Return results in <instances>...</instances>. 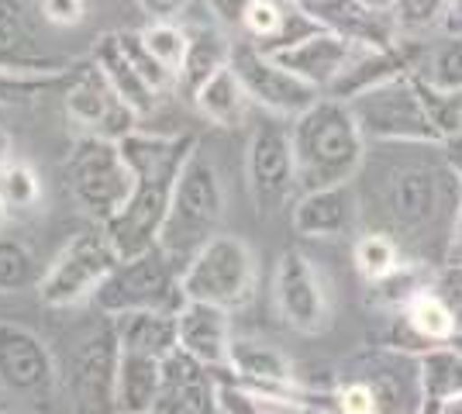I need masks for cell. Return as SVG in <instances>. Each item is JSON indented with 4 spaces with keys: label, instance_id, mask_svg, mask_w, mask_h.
<instances>
[{
    "label": "cell",
    "instance_id": "15",
    "mask_svg": "<svg viewBox=\"0 0 462 414\" xmlns=\"http://www.w3.org/2000/svg\"><path fill=\"white\" fill-rule=\"evenodd\" d=\"M155 414H231L221 400L217 370L176 349L162 363V391L155 400Z\"/></svg>",
    "mask_w": 462,
    "mask_h": 414
},
{
    "label": "cell",
    "instance_id": "25",
    "mask_svg": "<svg viewBox=\"0 0 462 414\" xmlns=\"http://www.w3.org/2000/svg\"><path fill=\"white\" fill-rule=\"evenodd\" d=\"M90 60L94 66L107 77V83L115 87V94L132 111H135L138 118H145V115H152L155 111V94L152 87H149V79L142 77L135 69V62L128 60V52L121 49V39H117V32H107V35H100L94 45V52H90Z\"/></svg>",
    "mask_w": 462,
    "mask_h": 414
},
{
    "label": "cell",
    "instance_id": "33",
    "mask_svg": "<svg viewBox=\"0 0 462 414\" xmlns=\"http://www.w3.org/2000/svg\"><path fill=\"white\" fill-rule=\"evenodd\" d=\"M138 32H142L145 49H149L155 60L173 73L176 83H180V69H183V62H187V49H190L187 24H180V21H149V24H145V28H138Z\"/></svg>",
    "mask_w": 462,
    "mask_h": 414
},
{
    "label": "cell",
    "instance_id": "20",
    "mask_svg": "<svg viewBox=\"0 0 462 414\" xmlns=\"http://www.w3.org/2000/svg\"><path fill=\"white\" fill-rule=\"evenodd\" d=\"M176 328H180V349L193 359H200L204 366H211L217 373H225L231 349V311L204 300H183V308L176 311Z\"/></svg>",
    "mask_w": 462,
    "mask_h": 414
},
{
    "label": "cell",
    "instance_id": "8",
    "mask_svg": "<svg viewBox=\"0 0 462 414\" xmlns=\"http://www.w3.org/2000/svg\"><path fill=\"white\" fill-rule=\"evenodd\" d=\"M180 287L187 300L217 304L225 311L245 308L255 294V256L249 242L238 235H214L200 253L183 266Z\"/></svg>",
    "mask_w": 462,
    "mask_h": 414
},
{
    "label": "cell",
    "instance_id": "52",
    "mask_svg": "<svg viewBox=\"0 0 462 414\" xmlns=\"http://www.w3.org/2000/svg\"><path fill=\"white\" fill-rule=\"evenodd\" d=\"M448 345H452V349H456V353L462 355V328L456 332V336H452V342H448Z\"/></svg>",
    "mask_w": 462,
    "mask_h": 414
},
{
    "label": "cell",
    "instance_id": "56",
    "mask_svg": "<svg viewBox=\"0 0 462 414\" xmlns=\"http://www.w3.org/2000/svg\"><path fill=\"white\" fill-rule=\"evenodd\" d=\"M424 414H431V411H424Z\"/></svg>",
    "mask_w": 462,
    "mask_h": 414
},
{
    "label": "cell",
    "instance_id": "9",
    "mask_svg": "<svg viewBox=\"0 0 462 414\" xmlns=\"http://www.w3.org/2000/svg\"><path fill=\"white\" fill-rule=\"evenodd\" d=\"M115 266L117 253L107 232L100 225L83 228L59 249L52 266L39 280V300L45 308H77L83 300H94L97 287Z\"/></svg>",
    "mask_w": 462,
    "mask_h": 414
},
{
    "label": "cell",
    "instance_id": "55",
    "mask_svg": "<svg viewBox=\"0 0 462 414\" xmlns=\"http://www.w3.org/2000/svg\"><path fill=\"white\" fill-rule=\"evenodd\" d=\"M0 115H4V107H0Z\"/></svg>",
    "mask_w": 462,
    "mask_h": 414
},
{
    "label": "cell",
    "instance_id": "4",
    "mask_svg": "<svg viewBox=\"0 0 462 414\" xmlns=\"http://www.w3.org/2000/svg\"><path fill=\"white\" fill-rule=\"evenodd\" d=\"M221 221H225L221 173L200 149H193V156L180 170V179L173 187V200H170V211L159 232V249L183 273L193 253H200L214 235H221Z\"/></svg>",
    "mask_w": 462,
    "mask_h": 414
},
{
    "label": "cell",
    "instance_id": "32",
    "mask_svg": "<svg viewBox=\"0 0 462 414\" xmlns=\"http://www.w3.org/2000/svg\"><path fill=\"white\" fill-rule=\"evenodd\" d=\"M77 66H73V69H77ZM73 69H62V73H32V69L0 66V107L7 111V107H14V104H32V100L52 94V90H66Z\"/></svg>",
    "mask_w": 462,
    "mask_h": 414
},
{
    "label": "cell",
    "instance_id": "29",
    "mask_svg": "<svg viewBox=\"0 0 462 414\" xmlns=\"http://www.w3.org/2000/svg\"><path fill=\"white\" fill-rule=\"evenodd\" d=\"M193 107L204 115V118L217 124V128H238L245 121V111H249V94L242 87L238 73L231 69V62L225 69H217L190 100Z\"/></svg>",
    "mask_w": 462,
    "mask_h": 414
},
{
    "label": "cell",
    "instance_id": "11",
    "mask_svg": "<svg viewBox=\"0 0 462 414\" xmlns=\"http://www.w3.org/2000/svg\"><path fill=\"white\" fill-rule=\"evenodd\" d=\"M231 69L238 73L245 94L255 107H263L273 118L293 121L308 111L314 100L321 97V90H314L310 83L290 73L283 62L255 49L249 39L235 41V52H231Z\"/></svg>",
    "mask_w": 462,
    "mask_h": 414
},
{
    "label": "cell",
    "instance_id": "49",
    "mask_svg": "<svg viewBox=\"0 0 462 414\" xmlns=\"http://www.w3.org/2000/svg\"><path fill=\"white\" fill-rule=\"evenodd\" d=\"M431 414H462V397H452V400H445L442 408H435Z\"/></svg>",
    "mask_w": 462,
    "mask_h": 414
},
{
    "label": "cell",
    "instance_id": "12",
    "mask_svg": "<svg viewBox=\"0 0 462 414\" xmlns=\"http://www.w3.org/2000/svg\"><path fill=\"white\" fill-rule=\"evenodd\" d=\"M273 300L280 317L300 336H321L331 325V290H328L325 273L314 259L297 249L283 253L276 262Z\"/></svg>",
    "mask_w": 462,
    "mask_h": 414
},
{
    "label": "cell",
    "instance_id": "5",
    "mask_svg": "<svg viewBox=\"0 0 462 414\" xmlns=\"http://www.w3.org/2000/svg\"><path fill=\"white\" fill-rule=\"evenodd\" d=\"M66 179L77 204L97 225L115 221L135 190V173L117 138L79 135L66 156Z\"/></svg>",
    "mask_w": 462,
    "mask_h": 414
},
{
    "label": "cell",
    "instance_id": "50",
    "mask_svg": "<svg viewBox=\"0 0 462 414\" xmlns=\"http://www.w3.org/2000/svg\"><path fill=\"white\" fill-rule=\"evenodd\" d=\"M366 7H373V11H380V14H390L393 11V0H363Z\"/></svg>",
    "mask_w": 462,
    "mask_h": 414
},
{
    "label": "cell",
    "instance_id": "13",
    "mask_svg": "<svg viewBox=\"0 0 462 414\" xmlns=\"http://www.w3.org/2000/svg\"><path fill=\"white\" fill-rule=\"evenodd\" d=\"M62 107L66 118L77 124L83 135L125 138L135 132L138 115L115 94L107 77L94 66V60L79 62L73 77L62 90Z\"/></svg>",
    "mask_w": 462,
    "mask_h": 414
},
{
    "label": "cell",
    "instance_id": "2",
    "mask_svg": "<svg viewBox=\"0 0 462 414\" xmlns=\"http://www.w3.org/2000/svg\"><path fill=\"white\" fill-rule=\"evenodd\" d=\"M462 177L452 170V162H401L390 170L383 187L386 232L401 242L407 256L442 266L452 221L459 211Z\"/></svg>",
    "mask_w": 462,
    "mask_h": 414
},
{
    "label": "cell",
    "instance_id": "34",
    "mask_svg": "<svg viewBox=\"0 0 462 414\" xmlns=\"http://www.w3.org/2000/svg\"><path fill=\"white\" fill-rule=\"evenodd\" d=\"M421 79H428L431 87L439 90H452V94H462V32H452L448 39H442L428 60L418 62L414 69Z\"/></svg>",
    "mask_w": 462,
    "mask_h": 414
},
{
    "label": "cell",
    "instance_id": "28",
    "mask_svg": "<svg viewBox=\"0 0 462 414\" xmlns=\"http://www.w3.org/2000/svg\"><path fill=\"white\" fill-rule=\"evenodd\" d=\"M0 66L32 69V73H62V69H73L77 62L42 56L28 24L21 18V7L14 0H0Z\"/></svg>",
    "mask_w": 462,
    "mask_h": 414
},
{
    "label": "cell",
    "instance_id": "1",
    "mask_svg": "<svg viewBox=\"0 0 462 414\" xmlns=\"http://www.w3.org/2000/svg\"><path fill=\"white\" fill-rule=\"evenodd\" d=\"M117 142L135 173V190L125 204V211L100 228L111 238L117 259H132L159 245L173 187L180 179V170L197 149V135H152V132L135 128Z\"/></svg>",
    "mask_w": 462,
    "mask_h": 414
},
{
    "label": "cell",
    "instance_id": "57",
    "mask_svg": "<svg viewBox=\"0 0 462 414\" xmlns=\"http://www.w3.org/2000/svg\"><path fill=\"white\" fill-rule=\"evenodd\" d=\"M152 414H155V411H152Z\"/></svg>",
    "mask_w": 462,
    "mask_h": 414
},
{
    "label": "cell",
    "instance_id": "3",
    "mask_svg": "<svg viewBox=\"0 0 462 414\" xmlns=\"http://www.w3.org/2000/svg\"><path fill=\"white\" fill-rule=\"evenodd\" d=\"M293 159H297V190H321L352 183L366 162V132L356 118L352 104L321 97L300 118L290 121Z\"/></svg>",
    "mask_w": 462,
    "mask_h": 414
},
{
    "label": "cell",
    "instance_id": "54",
    "mask_svg": "<svg viewBox=\"0 0 462 414\" xmlns=\"http://www.w3.org/2000/svg\"><path fill=\"white\" fill-rule=\"evenodd\" d=\"M77 414H87V411H79V408H77Z\"/></svg>",
    "mask_w": 462,
    "mask_h": 414
},
{
    "label": "cell",
    "instance_id": "22",
    "mask_svg": "<svg viewBox=\"0 0 462 414\" xmlns=\"http://www.w3.org/2000/svg\"><path fill=\"white\" fill-rule=\"evenodd\" d=\"M401 73H414V56L404 41L386 45V49H373V45H359L356 56L348 60V66L342 69V77L331 83L325 97L335 100H356L359 94H366L373 87H380L386 79L401 77Z\"/></svg>",
    "mask_w": 462,
    "mask_h": 414
},
{
    "label": "cell",
    "instance_id": "41",
    "mask_svg": "<svg viewBox=\"0 0 462 414\" xmlns=\"http://www.w3.org/2000/svg\"><path fill=\"white\" fill-rule=\"evenodd\" d=\"M39 11L56 28H77L87 18V0H39Z\"/></svg>",
    "mask_w": 462,
    "mask_h": 414
},
{
    "label": "cell",
    "instance_id": "6",
    "mask_svg": "<svg viewBox=\"0 0 462 414\" xmlns=\"http://www.w3.org/2000/svg\"><path fill=\"white\" fill-rule=\"evenodd\" d=\"M94 300L107 317H117L132 311H180L187 297L180 287V266L155 245L142 256L117 259Z\"/></svg>",
    "mask_w": 462,
    "mask_h": 414
},
{
    "label": "cell",
    "instance_id": "53",
    "mask_svg": "<svg viewBox=\"0 0 462 414\" xmlns=\"http://www.w3.org/2000/svg\"><path fill=\"white\" fill-rule=\"evenodd\" d=\"M7 217L11 215H7V207H4V200H0V228H4V221H7Z\"/></svg>",
    "mask_w": 462,
    "mask_h": 414
},
{
    "label": "cell",
    "instance_id": "44",
    "mask_svg": "<svg viewBox=\"0 0 462 414\" xmlns=\"http://www.w3.org/2000/svg\"><path fill=\"white\" fill-rule=\"evenodd\" d=\"M142 7V14H149V21H180L190 11L193 0H135Z\"/></svg>",
    "mask_w": 462,
    "mask_h": 414
},
{
    "label": "cell",
    "instance_id": "14",
    "mask_svg": "<svg viewBox=\"0 0 462 414\" xmlns=\"http://www.w3.org/2000/svg\"><path fill=\"white\" fill-rule=\"evenodd\" d=\"M376 397V414H424L421 363L414 353L380 345L359 355L356 373Z\"/></svg>",
    "mask_w": 462,
    "mask_h": 414
},
{
    "label": "cell",
    "instance_id": "48",
    "mask_svg": "<svg viewBox=\"0 0 462 414\" xmlns=\"http://www.w3.org/2000/svg\"><path fill=\"white\" fill-rule=\"evenodd\" d=\"M11 159H14V138H11V132L0 124V170H4Z\"/></svg>",
    "mask_w": 462,
    "mask_h": 414
},
{
    "label": "cell",
    "instance_id": "17",
    "mask_svg": "<svg viewBox=\"0 0 462 414\" xmlns=\"http://www.w3.org/2000/svg\"><path fill=\"white\" fill-rule=\"evenodd\" d=\"M321 28L325 24L310 14L304 0H255L242 21V35L270 56L304 41Z\"/></svg>",
    "mask_w": 462,
    "mask_h": 414
},
{
    "label": "cell",
    "instance_id": "23",
    "mask_svg": "<svg viewBox=\"0 0 462 414\" xmlns=\"http://www.w3.org/2000/svg\"><path fill=\"white\" fill-rule=\"evenodd\" d=\"M304 4L328 32H338L342 39L356 41V45H373V49L397 45L393 18L366 7L363 0H304Z\"/></svg>",
    "mask_w": 462,
    "mask_h": 414
},
{
    "label": "cell",
    "instance_id": "26",
    "mask_svg": "<svg viewBox=\"0 0 462 414\" xmlns=\"http://www.w3.org/2000/svg\"><path fill=\"white\" fill-rule=\"evenodd\" d=\"M162 363L166 359L121 349V355H117V387H115L117 414L155 411V400H159V391H162Z\"/></svg>",
    "mask_w": 462,
    "mask_h": 414
},
{
    "label": "cell",
    "instance_id": "40",
    "mask_svg": "<svg viewBox=\"0 0 462 414\" xmlns=\"http://www.w3.org/2000/svg\"><path fill=\"white\" fill-rule=\"evenodd\" d=\"M342 414H376V397L359 376H348L346 383L335 391Z\"/></svg>",
    "mask_w": 462,
    "mask_h": 414
},
{
    "label": "cell",
    "instance_id": "43",
    "mask_svg": "<svg viewBox=\"0 0 462 414\" xmlns=\"http://www.w3.org/2000/svg\"><path fill=\"white\" fill-rule=\"evenodd\" d=\"M204 4H208V11L225 28H238L242 32V21H245V14H249V7L255 0H204Z\"/></svg>",
    "mask_w": 462,
    "mask_h": 414
},
{
    "label": "cell",
    "instance_id": "16",
    "mask_svg": "<svg viewBox=\"0 0 462 414\" xmlns=\"http://www.w3.org/2000/svg\"><path fill=\"white\" fill-rule=\"evenodd\" d=\"M56 380V363L32 328L0 321V387L21 397L49 394Z\"/></svg>",
    "mask_w": 462,
    "mask_h": 414
},
{
    "label": "cell",
    "instance_id": "39",
    "mask_svg": "<svg viewBox=\"0 0 462 414\" xmlns=\"http://www.w3.org/2000/svg\"><path fill=\"white\" fill-rule=\"evenodd\" d=\"M221 400L231 414H300L287 400H276V397H259L238 387V383H221Z\"/></svg>",
    "mask_w": 462,
    "mask_h": 414
},
{
    "label": "cell",
    "instance_id": "45",
    "mask_svg": "<svg viewBox=\"0 0 462 414\" xmlns=\"http://www.w3.org/2000/svg\"><path fill=\"white\" fill-rule=\"evenodd\" d=\"M442 266H462V198H459L456 221H452V235H448V249H445Z\"/></svg>",
    "mask_w": 462,
    "mask_h": 414
},
{
    "label": "cell",
    "instance_id": "31",
    "mask_svg": "<svg viewBox=\"0 0 462 414\" xmlns=\"http://www.w3.org/2000/svg\"><path fill=\"white\" fill-rule=\"evenodd\" d=\"M407 259V253L401 249V242L390 235V232H366V235L356 238L352 245V262H356V273L369 283H380L393 270H401V262Z\"/></svg>",
    "mask_w": 462,
    "mask_h": 414
},
{
    "label": "cell",
    "instance_id": "7",
    "mask_svg": "<svg viewBox=\"0 0 462 414\" xmlns=\"http://www.w3.org/2000/svg\"><path fill=\"white\" fill-rule=\"evenodd\" d=\"M348 104H352L366 138L393 142V145L442 149V135H439L435 121L428 115V107H424L414 73H401V77L386 79V83L359 94Z\"/></svg>",
    "mask_w": 462,
    "mask_h": 414
},
{
    "label": "cell",
    "instance_id": "35",
    "mask_svg": "<svg viewBox=\"0 0 462 414\" xmlns=\"http://www.w3.org/2000/svg\"><path fill=\"white\" fill-rule=\"evenodd\" d=\"M452 0H393V28L397 35H428L435 28L448 24Z\"/></svg>",
    "mask_w": 462,
    "mask_h": 414
},
{
    "label": "cell",
    "instance_id": "30",
    "mask_svg": "<svg viewBox=\"0 0 462 414\" xmlns=\"http://www.w3.org/2000/svg\"><path fill=\"white\" fill-rule=\"evenodd\" d=\"M421 363V391H424V411L442 408L445 400L462 397V355L445 342L428 353L418 355Z\"/></svg>",
    "mask_w": 462,
    "mask_h": 414
},
{
    "label": "cell",
    "instance_id": "42",
    "mask_svg": "<svg viewBox=\"0 0 462 414\" xmlns=\"http://www.w3.org/2000/svg\"><path fill=\"white\" fill-rule=\"evenodd\" d=\"M431 287L445 297V304L452 308V315H456V321H459L462 328V266H439Z\"/></svg>",
    "mask_w": 462,
    "mask_h": 414
},
{
    "label": "cell",
    "instance_id": "38",
    "mask_svg": "<svg viewBox=\"0 0 462 414\" xmlns=\"http://www.w3.org/2000/svg\"><path fill=\"white\" fill-rule=\"evenodd\" d=\"M117 39H121V49L128 52V60L135 62V69L149 79V87H152L159 97H162V94H170V90H176V77L162 66V62L155 60L149 49H145L142 32H128V28H125V32H117Z\"/></svg>",
    "mask_w": 462,
    "mask_h": 414
},
{
    "label": "cell",
    "instance_id": "47",
    "mask_svg": "<svg viewBox=\"0 0 462 414\" xmlns=\"http://www.w3.org/2000/svg\"><path fill=\"white\" fill-rule=\"evenodd\" d=\"M442 152H445V159L452 162V170H456V173L462 177V132L456 138H448V142H445Z\"/></svg>",
    "mask_w": 462,
    "mask_h": 414
},
{
    "label": "cell",
    "instance_id": "19",
    "mask_svg": "<svg viewBox=\"0 0 462 414\" xmlns=\"http://www.w3.org/2000/svg\"><path fill=\"white\" fill-rule=\"evenodd\" d=\"M290 221H293V232L304 238L348 235L359 221V198L352 183L297 194V200L290 204Z\"/></svg>",
    "mask_w": 462,
    "mask_h": 414
},
{
    "label": "cell",
    "instance_id": "46",
    "mask_svg": "<svg viewBox=\"0 0 462 414\" xmlns=\"http://www.w3.org/2000/svg\"><path fill=\"white\" fill-rule=\"evenodd\" d=\"M297 411L300 414H342V408H338V394H335V391H325L321 400H308V404H300Z\"/></svg>",
    "mask_w": 462,
    "mask_h": 414
},
{
    "label": "cell",
    "instance_id": "51",
    "mask_svg": "<svg viewBox=\"0 0 462 414\" xmlns=\"http://www.w3.org/2000/svg\"><path fill=\"white\" fill-rule=\"evenodd\" d=\"M448 24L462 28V0H452V14H448Z\"/></svg>",
    "mask_w": 462,
    "mask_h": 414
},
{
    "label": "cell",
    "instance_id": "24",
    "mask_svg": "<svg viewBox=\"0 0 462 414\" xmlns=\"http://www.w3.org/2000/svg\"><path fill=\"white\" fill-rule=\"evenodd\" d=\"M187 35H190V49H187V62H183V69H180L176 90L187 100H193V94H197L217 69H225L231 62L235 41L228 39L225 24L214 18V14L204 21L187 24Z\"/></svg>",
    "mask_w": 462,
    "mask_h": 414
},
{
    "label": "cell",
    "instance_id": "18",
    "mask_svg": "<svg viewBox=\"0 0 462 414\" xmlns=\"http://www.w3.org/2000/svg\"><path fill=\"white\" fill-rule=\"evenodd\" d=\"M117 332L115 321L90 338L83 345V353L77 355V373H73V387L79 397V411L87 414H117L115 408V387H117Z\"/></svg>",
    "mask_w": 462,
    "mask_h": 414
},
{
    "label": "cell",
    "instance_id": "27",
    "mask_svg": "<svg viewBox=\"0 0 462 414\" xmlns=\"http://www.w3.org/2000/svg\"><path fill=\"white\" fill-rule=\"evenodd\" d=\"M111 321H115L117 345L128 349V353L166 359L180 349L176 311H132V315H117Z\"/></svg>",
    "mask_w": 462,
    "mask_h": 414
},
{
    "label": "cell",
    "instance_id": "21",
    "mask_svg": "<svg viewBox=\"0 0 462 414\" xmlns=\"http://www.w3.org/2000/svg\"><path fill=\"white\" fill-rule=\"evenodd\" d=\"M356 41L342 39L338 32H314L308 35L304 41H297V45H290L283 52H276V60L287 66L290 73H297V77L310 83L314 90H321L328 94L331 90V83L342 77V69L348 66V60L356 56Z\"/></svg>",
    "mask_w": 462,
    "mask_h": 414
},
{
    "label": "cell",
    "instance_id": "10",
    "mask_svg": "<svg viewBox=\"0 0 462 414\" xmlns=\"http://www.w3.org/2000/svg\"><path fill=\"white\" fill-rule=\"evenodd\" d=\"M245 179L259 215H276L297 200V159L290 121L266 118L252 128L249 152H245Z\"/></svg>",
    "mask_w": 462,
    "mask_h": 414
},
{
    "label": "cell",
    "instance_id": "37",
    "mask_svg": "<svg viewBox=\"0 0 462 414\" xmlns=\"http://www.w3.org/2000/svg\"><path fill=\"white\" fill-rule=\"evenodd\" d=\"M39 280L35 256L18 238H0V294H21Z\"/></svg>",
    "mask_w": 462,
    "mask_h": 414
},
{
    "label": "cell",
    "instance_id": "36",
    "mask_svg": "<svg viewBox=\"0 0 462 414\" xmlns=\"http://www.w3.org/2000/svg\"><path fill=\"white\" fill-rule=\"evenodd\" d=\"M0 200H4L7 215H24V211H32L42 200L39 173H35L28 162L11 159V162L0 170Z\"/></svg>",
    "mask_w": 462,
    "mask_h": 414
}]
</instances>
